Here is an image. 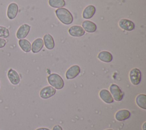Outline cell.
<instances>
[{
  "label": "cell",
  "mask_w": 146,
  "mask_h": 130,
  "mask_svg": "<svg viewBox=\"0 0 146 130\" xmlns=\"http://www.w3.org/2000/svg\"><path fill=\"white\" fill-rule=\"evenodd\" d=\"M49 5L54 8H61L66 5L64 0H48Z\"/></svg>",
  "instance_id": "cell-21"
},
{
  "label": "cell",
  "mask_w": 146,
  "mask_h": 130,
  "mask_svg": "<svg viewBox=\"0 0 146 130\" xmlns=\"http://www.w3.org/2000/svg\"><path fill=\"white\" fill-rule=\"evenodd\" d=\"M136 102L137 105L143 109H146V95L139 94L136 98Z\"/></svg>",
  "instance_id": "cell-20"
},
{
  "label": "cell",
  "mask_w": 146,
  "mask_h": 130,
  "mask_svg": "<svg viewBox=\"0 0 146 130\" xmlns=\"http://www.w3.org/2000/svg\"><path fill=\"white\" fill-rule=\"evenodd\" d=\"M96 12V8L93 5H88L83 10L82 16L84 19H90L95 14Z\"/></svg>",
  "instance_id": "cell-14"
},
{
  "label": "cell",
  "mask_w": 146,
  "mask_h": 130,
  "mask_svg": "<svg viewBox=\"0 0 146 130\" xmlns=\"http://www.w3.org/2000/svg\"><path fill=\"white\" fill-rule=\"evenodd\" d=\"M129 76L131 83L135 86H136L139 84L141 82V72L139 69L134 68L130 71Z\"/></svg>",
  "instance_id": "cell-3"
},
{
  "label": "cell",
  "mask_w": 146,
  "mask_h": 130,
  "mask_svg": "<svg viewBox=\"0 0 146 130\" xmlns=\"http://www.w3.org/2000/svg\"><path fill=\"white\" fill-rule=\"evenodd\" d=\"M6 40L4 39L3 38H0V48L4 47L6 45Z\"/></svg>",
  "instance_id": "cell-23"
},
{
  "label": "cell",
  "mask_w": 146,
  "mask_h": 130,
  "mask_svg": "<svg viewBox=\"0 0 146 130\" xmlns=\"http://www.w3.org/2000/svg\"><path fill=\"white\" fill-rule=\"evenodd\" d=\"M110 91L111 95L113 96V98L117 101H121L124 96V94L122 92L120 87L116 84H112L110 87Z\"/></svg>",
  "instance_id": "cell-4"
},
{
  "label": "cell",
  "mask_w": 146,
  "mask_h": 130,
  "mask_svg": "<svg viewBox=\"0 0 146 130\" xmlns=\"http://www.w3.org/2000/svg\"><path fill=\"white\" fill-rule=\"evenodd\" d=\"M7 77L10 82L13 85H17L20 82V77L18 73L12 68L8 71Z\"/></svg>",
  "instance_id": "cell-10"
},
{
  "label": "cell",
  "mask_w": 146,
  "mask_h": 130,
  "mask_svg": "<svg viewBox=\"0 0 146 130\" xmlns=\"http://www.w3.org/2000/svg\"><path fill=\"white\" fill-rule=\"evenodd\" d=\"M48 83L57 90H61L63 88L64 83L62 77L57 74H51L47 77Z\"/></svg>",
  "instance_id": "cell-2"
},
{
  "label": "cell",
  "mask_w": 146,
  "mask_h": 130,
  "mask_svg": "<svg viewBox=\"0 0 146 130\" xmlns=\"http://www.w3.org/2000/svg\"><path fill=\"white\" fill-rule=\"evenodd\" d=\"M118 25L121 29L127 31H132L135 29L134 23L127 19H121L119 21Z\"/></svg>",
  "instance_id": "cell-7"
},
{
  "label": "cell",
  "mask_w": 146,
  "mask_h": 130,
  "mask_svg": "<svg viewBox=\"0 0 146 130\" xmlns=\"http://www.w3.org/2000/svg\"><path fill=\"white\" fill-rule=\"evenodd\" d=\"M98 58L101 61L105 63H110L113 59L112 55L111 52L107 51H102L98 55Z\"/></svg>",
  "instance_id": "cell-17"
},
{
  "label": "cell",
  "mask_w": 146,
  "mask_h": 130,
  "mask_svg": "<svg viewBox=\"0 0 146 130\" xmlns=\"http://www.w3.org/2000/svg\"><path fill=\"white\" fill-rule=\"evenodd\" d=\"M18 44L21 48L25 52H29L31 51V44L30 42L25 39H19Z\"/></svg>",
  "instance_id": "cell-19"
},
{
  "label": "cell",
  "mask_w": 146,
  "mask_h": 130,
  "mask_svg": "<svg viewBox=\"0 0 146 130\" xmlns=\"http://www.w3.org/2000/svg\"><path fill=\"white\" fill-rule=\"evenodd\" d=\"M18 12V6L15 3H11L9 4L7 10V16L9 19H14Z\"/></svg>",
  "instance_id": "cell-11"
},
{
  "label": "cell",
  "mask_w": 146,
  "mask_h": 130,
  "mask_svg": "<svg viewBox=\"0 0 146 130\" xmlns=\"http://www.w3.org/2000/svg\"><path fill=\"white\" fill-rule=\"evenodd\" d=\"M82 25L84 30L89 33L94 32L97 29L96 24L90 21H84Z\"/></svg>",
  "instance_id": "cell-13"
},
{
  "label": "cell",
  "mask_w": 146,
  "mask_h": 130,
  "mask_svg": "<svg viewBox=\"0 0 146 130\" xmlns=\"http://www.w3.org/2000/svg\"><path fill=\"white\" fill-rule=\"evenodd\" d=\"M55 14L58 19L64 25H70L73 22V16L67 9L61 7L55 10Z\"/></svg>",
  "instance_id": "cell-1"
},
{
  "label": "cell",
  "mask_w": 146,
  "mask_h": 130,
  "mask_svg": "<svg viewBox=\"0 0 146 130\" xmlns=\"http://www.w3.org/2000/svg\"><path fill=\"white\" fill-rule=\"evenodd\" d=\"M30 26L27 24H23L18 29L17 33H16V36L19 39H24L26 38L28 34L29 33L30 30Z\"/></svg>",
  "instance_id": "cell-6"
},
{
  "label": "cell",
  "mask_w": 146,
  "mask_h": 130,
  "mask_svg": "<svg viewBox=\"0 0 146 130\" xmlns=\"http://www.w3.org/2000/svg\"><path fill=\"white\" fill-rule=\"evenodd\" d=\"M0 86H1V83H0Z\"/></svg>",
  "instance_id": "cell-28"
},
{
  "label": "cell",
  "mask_w": 146,
  "mask_h": 130,
  "mask_svg": "<svg viewBox=\"0 0 146 130\" xmlns=\"http://www.w3.org/2000/svg\"><path fill=\"white\" fill-rule=\"evenodd\" d=\"M43 43L48 50H52L55 47V42L52 36L50 34H46L43 36Z\"/></svg>",
  "instance_id": "cell-18"
},
{
  "label": "cell",
  "mask_w": 146,
  "mask_h": 130,
  "mask_svg": "<svg viewBox=\"0 0 146 130\" xmlns=\"http://www.w3.org/2000/svg\"><path fill=\"white\" fill-rule=\"evenodd\" d=\"M55 93L56 89L54 88L53 87L49 86L43 88L39 92V95L41 98L47 99L54 96Z\"/></svg>",
  "instance_id": "cell-5"
},
{
  "label": "cell",
  "mask_w": 146,
  "mask_h": 130,
  "mask_svg": "<svg viewBox=\"0 0 146 130\" xmlns=\"http://www.w3.org/2000/svg\"><path fill=\"white\" fill-rule=\"evenodd\" d=\"M68 33L72 36L80 37L82 36L85 34V31L80 26L74 25L71 26L68 29Z\"/></svg>",
  "instance_id": "cell-9"
},
{
  "label": "cell",
  "mask_w": 146,
  "mask_h": 130,
  "mask_svg": "<svg viewBox=\"0 0 146 130\" xmlns=\"http://www.w3.org/2000/svg\"><path fill=\"white\" fill-rule=\"evenodd\" d=\"M36 130H50V129L47 128H37Z\"/></svg>",
  "instance_id": "cell-25"
},
{
  "label": "cell",
  "mask_w": 146,
  "mask_h": 130,
  "mask_svg": "<svg viewBox=\"0 0 146 130\" xmlns=\"http://www.w3.org/2000/svg\"><path fill=\"white\" fill-rule=\"evenodd\" d=\"M145 124V123H144V124H143V130H145V128H144Z\"/></svg>",
  "instance_id": "cell-26"
},
{
  "label": "cell",
  "mask_w": 146,
  "mask_h": 130,
  "mask_svg": "<svg viewBox=\"0 0 146 130\" xmlns=\"http://www.w3.org/2000/svg\"><path fill=\"white\" fill-rule=\"evenodd\" d=\"M106 130H113L112 129H106Z\"/></svg>",
  "instance_id": "cell-27"
},
{
  "label": "cell",
  "mask_w": 146,
  "mask_h": 130,
  "mask_svg": "<svg viewBox=\"0 0 146 130\" xmlns=\"http://www.w3.org/2000/svg\"><path fill=\"white\" fill-rule=\"evenodd\" d=\"M99 96L103 101L107 104L112 103L114 101L111 93L106 89H103L99 92Z\"/></svg>",
  "instance_id": "cell-12"
},
{
  "label": "cell",
  "mask_w": 146,
  "mask_h": 130,
  "mask_svg": "<svg viewBox=\"0 0 146 130\" xmlns=\"http://www.w3.org/2000/svg\"><path fill=\"white\" fill-rule=\"evenodd\" d=\"M52 130H63L62 127L59 125H55L53 128H52Z\"/></svg>",
  "instance_id": "cell-24"
},
{
  "label": "cell",
  "mask_w": 146,
  "mask_h": 130,
  "mask_svg": "<svg viewBox=\"0 0 146 130\" xmlns=\"http://www.w3.org/2000/svg\"><path fill=\"white\" fill-rule=\"evenodd\" d=\"M10 35L9 30L6 27L0 26V38H6Z\"/></svg>",
  "instance_id": "cell-22"
},
{
  "label": "cell",
  "mask_w": 146,
  "mask_h": 130,
  "mask_svg": "<svg viewBox=\"0 0 146 130\" xmlns=\"http://www.w3.org/2000/svg\"><path fill=\"white\" fill-rule=\"evenodd\" d=\"M131 116V112L127 109H121L116 112L115 119L119 121H124L128 119Z\"/></svg>",
  "instance_id": "cell-15"
},
{
  "label": "cell",
  "mask_w": 146,
  "mask_h": 130,
  "mask_svg": "<svg viewBox=\"0 0 146 130\" xmlns=\"http://www.w3.org/2000/svg\"><path fill=\"white\" fill-rule=\"evenodd\" d=\"M80 72V68L78 65L71 66L66 72V78L67 79H73L76 78Z\"/></svg>",
  "instance_id": "cell-8"
},
{
  "label": "cell",
  "mask_w": 146,
  "mask_h": 130,
  "mask_svg": "<svg viewBox=\"0 0 146 130\" xmlns=\"http://www.w3.org/2000/svg\"><path fill=\"white\" fill-rule=\"evenodd\" d=\"M43 44V40L42 38H36L32 43L31 50L33 53H38L42 49Z\"/></svg>",
  "instance_id": "cell-16"
}]
</instances>
